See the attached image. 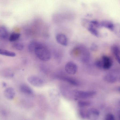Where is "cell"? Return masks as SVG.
I'll return each instance as SVG.
<instances>
[{"label":"cell","mask_w":120,"mask_h":120,"mask_svg":"<svg viewBox=\"0 0 120 120\" xmlns=\"http://www.w3.org/2000/svg\"><path fill=\"white\" fill-rule=\"evenodd\" d=\"M118 91L120 92V86L119 88L118 89Z\"/></svg>","instance_id":"83f0119b"},{"label":"cell","mask_w":120,"mask_h":120,"mask_svg":"<svg viewBox=\"0 0 120 120\" xmlns=\"http://www.w3.org/2000/svg\"><path fill=\"white\" fill-rule=\"evenodd\" d=\"M20 34L17 33H13L10 35L9 40L10 42H13L18 40L20 36Z\"/></svg>","instance_id":"2e32d148"},{"label":"cell","mask_w":120,"mask_h":120,"mask_svg":"<svg viewBox=\"0 0 120 120\" xmlns=\"http://www.w3.org/2000/svg\"><path fill=\"white\" fill-rule=\"evenodd\" d=\"M118 80L120 82V76Z\"/></svg>","instance_id":"f1b7e54d"},{"label":"cell","mask_w":120,"mask_h":120,"mask_svg":"<svg viewBox=\"0 0 120 120\" xmlns=\"http://www.w3.org/2000/svg\"><path fill=\"white\" fill-rule=\"evenodd\" d=\"M78 105L80 107H83L89 105L90 103L86 101H80L78 102Z\"/></svg>","instance_id":"44dd1931"},{"label":"cell","mask_w":120,"mask_h":120,"mask_svg":"<svg viewBox=\"0 0 120 120\" xmlns=\"http://www.w3.org/2000/svg\"><path fill=\"white\" fill-rule=\"evenodd\" d=\"M114 115L111 113H109L106 116L105 119L106 120H115Z\"/></svg>","instance_id":"7402d4cb"},{"label":"cell","mask_w":120,"mask_h":120,"mask_svg":"<svg viewBox=\"0 0 120 120\" xmlns=\"http://www.w3.org/2000/svg\"><path fill=\"white\" fill-rule=\"evenodd\" d=\"M75 96L81 98H86L94 96L96 94L94 91H82L75 90L74 91Z\"/></svg>","instance_id":"3957f363"},{"label":"cell","mask_w":120,"mask_h":120,"mask_svg":"<svg viewBox=\"0 0 120 120\" xmlns=\"http://www.w3.org/2000/svg\"><path fill=\"white\" fill-rule=\"evenodd\" d=\"M0 54L2 55L11 57H14L16 56L15 53L13 52L3 49H0Z\"/></svg>","instance_id":"9a60e30c"},{"label":"cell","mask_w":120,"mask_h":120,"mask_svg":"<svg viewBox=\"0 0 120 120\" xmlns=\"http://www.w3.org/2000/svg\"><path fill=\"white\" fill-rule=\"evenodd\" d=\"M62 79L70 84L74 85L77 86L79 85L78 82L68 77L62 78Z\"/></svg>","instance_id":"e0dca14e"},{"label":"cell","mask_w":120,"mask_h":120,"mask_svg":"<svg viewBox=\"0 0 120 120\" xmlns=\"http://www.w3.org/2000/svg\"><path fill=\"white\" fill-rule=\"evenodd\" d=\"M113 53L118 63L120 65V51L116 50L113 51Z\"/></svg>","instance_id":"d6986e66"},{"label":"cell","mask_w":120,"mask_h":120,"mask_svg":"<svg viewBox=\"0 0 120 120\" xmlns=\"http://www.w3.org/2000/svg\"><path fill=\"white\" fill-rule=\"evenodd\" d=\"M27 79L31 85L36 87H41L44 85V81L43 79L37 76H30Z\"/></svg>","instance_id":"7a4b0ae2"},{"label":"cell","mask_w":120,"mask_h":120,"mask_svg":"<svg viewBox=\"0 0 120 120\" xmlns=\"http://www.w3.org/2000/svg\"><path fill=\"white\" fill-rule=\"evenodd\" d=\"M33 52L41 60L48 61L50 58L51 53L48 48L41 43L36 41Z\"/></svg>","instance_id":"6da1fadb"},{"label":"cell","mask_w":120,"mask_h":120,"mask_svg":"<svg viewBox=\"0 0 120 120\" xmlns=\"http://www.w3.org/2000/svg\"><path fill=\"white\" fill-rule=\"evenodd\" d=\"M78 52L81 54V60L84 62H87L90 58V53L87 49L83 46L78 47Z\"/></svg>","instance_id":"277c9868"},{"label":"cell","mask_w":120,"mask_h":120,"mask_svg":"<svg viewBox=\"0 0 120 120\" xmlns=\"http://www.w3.org/2000/svg\"><path fill=\"white\" fill-rule=\"evenodd\" d=\"M8 32L7 29L5 26H1L0 27V38L1 39H6L8 37Z\"/></svg>","instance_id":"4fadbf2b"},{"label":"cell","mask_w":120,"mask_h":120,"mask_svg":"<svg viewBox=\"0 0 120 120\" xmlns=\"http://www.w3.org/2000/svg\"><path fill=\"white\" fill-rule=\"evenodd\" d=\"M99 114V112L97 109H90L86 112V118L90 120H94L98 117Z\"/></svg>","instance_id":"52a82bcc"},{"label":"cell","mask_w":120,"mask_h":120,"mask_svg":"<svg viewBox=\"0 0 120 120\" xmlns=\"http://www.w3.org/2000/svg\"><path fill=\"white\" fill-rule=\"evenodd\" d=\"M19 89L22 93L27 95H31L33 93L32 89L28 85L25 84L21 85L19 87Z\"/></svg>","instance_id":"8fae6325"},{"label":"cell","mask_w":120,"mask_h":120,"mask_svg":"<svg viewBox=\"0 0 120 120\" xmlns=\"http://www.w3.org/2000/svg\"><path fill=\"white\" fill-rule=\"evenodd\" d=\"M65 69L66 72L68 74L73 75L77 71V67L76 64L74 62L70 61L66 64Z\"/></svg>","instance_id":"5b68a950"},{"label":"cell","mask_w":120,"mask_h":120,"mask_svg":"<svg viewBox=\"0 0 120 120\" xmlns=\"http://www.w3.org/2000/svg\"><path fill=\"white\" fill-rule=\"evenodd\" d=\"M87 29L94 36L97 37H99L100 36V35L99 32L96 27L92 25L91 22L90 25Z\"/></svg>","instance_id":"5bb4252c"},{"label":"cell","mask_w":120,"mask_h":120,"mask_svg":"<svg viewBox=\"0 0 120 120\" xmlns=\"http://www.w3.org/2000/svg\"><path fill=\"white\" fill-rule=\"evenodd\" d=\"M57 41L62 45L66 46L68 43V39L66 36L63 34H59L56 36Z\"/></svg>","instance_id":"9c48e42d"},{"label":"cell","mask_w":120,"mask_h":120,"mask_svg":"<svg viewBox=\"0 0 120 120\" xmlns=\"http://www.w3.org/2000/svg\"><path fill=\"white\" fill-rule=\"evenodd\" d=\"M95 64L97 67L100 68H102V64L101 60H98L96 61L95 62Z\"/></svg>","instance_id":"cb8c5ba5"},{"label":"cell","mask_w":120,"mask_h":120,"mask_svg":"<svg viewBox=\"0 0 120 120\" xmlns=\"http://www.w3.org/2000/svg\"><path fill=\"white\" fill-rule=\"evenodd\" d=\"M3 86H4V87H5L6 86V84L4 82V83H3Z\"/></svg>","instance_id":"484cf974"},{"label":"cell","mask_w":120,"mask_h":120,"mask_svg":"<svg viewBox=\"0 0 120 120\" xmlns=\"http://www.w3.org/2000/svg\"><path fill=\"white\" fill-rule=\"evenodd\" d=\"M100 27L105 28L109 30L113 31L115 25L112 22L108 21H103L100 22Z\"/></svg>","instance_id":"7c38bea8"},{"label":"cell","mask_w":120,"mask_h":120,"mask_svg":"<svg viewBox=\"0 0 120 120\" xmlns=\"http://www.w3.org/2000/svg\"><path fill=\"white\" fill-rule=\"evenodd\" d=\"M98 47L97 45L95 43H93L90 47V49L93 51H96L98 49Z\"/></svg>","instance_id":"603a6c76"},{"label":"cell","mask_w":120,"mask_h":120,"mask_svg":"<svg viewBox=\"0 0 120 120\" xmlns=\"http://www.w3.org/2000/svg\"><path fill=\"white\" fill-rule=\"evenodd\" d=\"M113 31L118 37L120 38V25L117 24L115 25Z\"/></svg>","instance_id":"ffe728a7"},{"label":"cell","mask_w":120,"mask_h":120,"mask_svg":"<svg viewBox=\"0 0 120 120\" xmlns=\"http://www.w3.org/2000/svg\"><path fill=\"white\" fill-rule=\"evenodd\" d=\"M13 48L16 50L21 51L23 49L24 45L22 43L20 42H16L14 43L12 45Z\"/></svg>","instance_id":"ac0fdd59"},{"label":"cell","mask_w":120,"mask_h":120,"mask_svg":"<svg viewBox=\"0 0 120 120\" xmlns=\"http://www.w3.org/2000/svg\"><path fill=\"white\" fill-rule=\"evenodd\" d=\"M117 79V75L112 73H108L105 74L103 77V79L106 82L110 83L115 82Z\"/></svg>","instance_id":"ba28073f"},{"label":"cell","mask_w":120,"mask_h":120,"mask_svg":"<svg viewBox=\"0 0 120 120\" xmlns=\"http://www.w3.org/2000/svg\"><path fill=\"white\" fill-rule=\"evenodd\" d=\"M118 116L119 118L120 119V110H119L118 112Z\"/></svg>","instance_id":"d4e9b609"},{"label":"cell","mask_w":120,"mask_h":120,"mask_svg":"<svg viewBox=\"0 0 120 120\" xmlns=\"http://www.w3.org/2000/svg\"><path fill=\"white\" fill-rule=\"evenodd\" d=\"M14 89L12 87H8L6 88L4 91V94L6 98L8 99H13L15 95Z\"/></svg>","instance_id":"30bf717a"},{"label":"cell","mask_w":120,"mask_h":120,"mask_svg":"<svg viewBox=\"0 0 120 120\" xmlns=\"http://www.w3.org/2000/svg\"><path fill=\"white\" fill-rule=\"evenodd\" d=\"M118 104L120 106V100L119 101Z\"/></svg>","instance_id":"4316f807"},{"label":"cell","mask_w":120,"mask_h":120,"mask_svg":"<svg viewBox=\"0 0 120 120\" xmlns=\"http://www.w3.org/2000/svg\"><path fill=\"white\" fill-rule=\"evenodd\" d=\"M101 60L102 64V68L105 70H108L111 67L112 65V61L109 57L106 55L103 56Z\"/></svg>","instance_id":"8992f818"}]
</instances>
